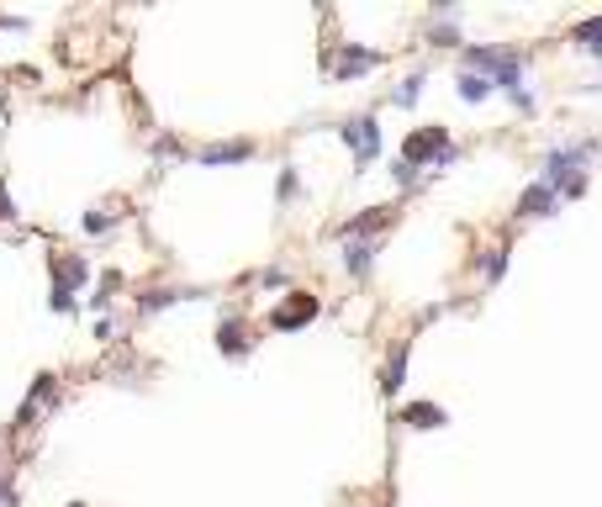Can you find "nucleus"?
Listing matches in <instances>:
<instances>
[{
  "label": "nucleus",
  "mask_w": 602,
  "mask_h": 507,
  "mask_svg": "<svg viewBox=\"0 0 602 507\" xmlns=\"http://www.w3.org/2000/svg\"><path fill=\"white\" fill-rule=\"evenodd\" d=\"M407 354H412V338H407V344H397V354L386 360V375H381V391H386V397H397V391L407 386Z\"/></svg>",
  "instance_id": "17"
},
{
  "label": "nucleus",
  "mask_w": 602,
  "mask_h": 507,
  "mask_svg": "<svg viewBox=\"0 0 602 507\" xmlns=\"http://www.w3.org/2000/svg\"><path fill=\"white\" fill-rule=\"evenodd\" d=\"M80 228L85 233H111V228H117V212H111V206H96V212L80 217Z\"/></svg>",
  "instance_id": "20"
},
{
  "label": "nucleus",
  "mask_w": 602,
  "mask_h": 507,
  "mask_svg": "<svg viewBox=\"0 0 602 507\" xmlns=\"http://www.w3.org/2000/svg\"><path fill=\"white\" fill-rule=\"evenodd\" d=\"M296 191H301V175L286 164V169H280V180H275V201H296Z\"/></svg>",
  "instance_id": "22"
},
{
  "label": "nucleus",
  "mask_w": 602,
  "mask_h": 507,
  "mask_svg": "<svg viewBox=\"0 0 602 507\" xmlns=\"http://www.w3.org/2000/svg\"><path fill=\"white\" fill-rule=\"evenodd\" d=\"M455 90H460V101H465V106H476V101H486V96H497L492 74H476V69H460Z\"/></svg>",
  "instance_id": "16"
},
{
  "label": "nucleus",
  "mask_w": 602,
  "mask_h": 507,
  "mask_svg": "<svg viewBox=\"0 0 602 507\" xmlns=\"http://www.w3.org/2000/svg\"><path fill=\"white\" fill-rule=\"evenodd\" d=\"M602 148V138H576V143H555L550 154H544V175H539V185H550L555 196H566V201H576V196H587V164H592V154Z\"/></svg>",
  "instance_id": "1"
},
{
  "label": "nucleus",
  "mask_w": 602,
  "mask_h": 507,
  "mask_svg": "<svg viewBox=\"0 0 602 507\" xmlns=\"http://www.w3.org/2000/svg\"><path fill=\"white\" fill-rule=\"evenodd\" d=\"M201 296L206 291H196V286H154V291L138 296V317H154V312L175 307V302H201Z\"/></svg>",
  "instance_id": "9"
},
{
  "label": "nucleus",
  "mask_w": 602,
  "mask_h": 507,
  "mask_svg": "<svg viewBox=\"0 0 602 507\" xmlns=\"http://www.w3.org/2000/svg\"><path fill=\"white\" fill-rule=\"evenodd\" d=\"M397 423H407V428H444L449 412H444L439 402H407V407L397 412Z\"/></svg>",
  "instance_id": "14"
},
{
  "label": "nucleus",
  "mask_w": 602,
  "mask_h": 507,
  "mask_svg": "<svg viewBox=\"0 0 602 507\" xmlns=\"http://www.w3.org/2000/svg\"><path fill=\"white\" fill-rule=\"evenodd\" d=\"M217 349L228 354V360H243V354H254V333H249V323H243L238 312L222 317V328H217Z\"/></svg>",
  "instance_id": "7"
},
{
  "label": "nucleus",
  "mask_w": 602,
  "mask_h": 507,
  "mask_svg": "<svg viewBox=\"0 0 602 507\" xmlns=\"http://www.w3.org/2000/svg\"><path fill=\"white\" fill-rule=\"evenodd\" d=\"M386 64V53H375V48H360V43H338L328 53V69H333V80H360V74L370 69H381Z\"/></svg>",
  "instance_id": "5"
},
{
  "label": "nucleus",
  "mask_w": 602,
  "mask_h": 507,
  "mask_svg": "<svg viewBox=\"0 0 602 507\" xmlns=\"http://www.w3.org/2000/svg\"><path fill=\"white\" fill-rule=\"evenodd\" d=\"M338 138L349 143L354 164H375V159H381V122H375V117H349V122H338Z\"/></svg>",
  "instance_id": "4"
},
{
  "label": "nucleus",
  "mask_w": 602,
  "mask_h": 507,
  "mask_svg": "<svg viewBox=\"0 0 602 507\" xmlns=\"http://www.w3.org/2000/svg\"><path fill=\"white\" fill-rule=\"evenodd\" d=\"M201 164H243V159H254V138H228V143H206Z\"/></svg>",
  "instance_id": "12"
},
{
  "label": "nucleus",
  "mask_w": 602,
  "mask_h": 507,
  "mask_svg": "<svg viewBox=\"0 0 602 507\" xmlns=\"http://www.w3.org/2000/svg\"><path fill=\"white\" fill-rule=\"evenodd\" d=\"M0 444H6V434H0Z\"/></svg>",
  "instance_id": "31"
},
{
  "label": "nucleus",
  "mask_w": 602,
  "mask_h": 507,
  "mask_svg": "<svg viewBox=\"0 0 602 507\" xmlns=\"http://www.w3.org/2000/svg\"><path fill=\"white\" fill-rule=\"evenodd\" d=\"M402 159L407 164H418V169H444V164H455V138H449V127H418L407 143H402Z\"/></svg>",
  "instance_id": "2"
},
{
  "label": "nucleus",
  "mask_w": 602,
  "mask_h": 507,
  "mask_svg": "<svg viewBox=\"0 0 602 507\" xmlns=\"http://www.w3.org/2000/svg\"><path fill=\"white\" fill-rule=\"evenodd\" d=\"M391 180H397V191H418V164L397 159V164H391Z\"/></svg>",
  "instance_id": "23"
},
{
  "label": "nucleus",
  "mask_w": 602,
  "mask_h": 507,
  "mask_svg": "<svg viewBox=\"0 0 602 507\" xmlns=\"http://www.w3.org/2000/svg\"><path fill=\"white\" fill-rule=\"evenodd\" d=\"M0 222H16V206H11V196H6V185H0Z\"/></svg>",
  "instance_id": "29"
},
{
  "label": "nucleus",
  "mask_w": 602,
  "mask_h": 507,
  "mask_svg": "<svg viewBox=\"0 0 602 507\" xmlns=\"http://www.w3.org/2000/svg\"><path fill=\"white\" fill-rule=\"evenodd\" d=\"M423 85H428V74H423V69H418V74H407V80L391 90V106H402V111H407V106H418V101H423Z\"/></svg>",
  "instance_id": "19"
},
{
  "label": "nucleus",
  "mask_w": 602,
  "mask_h": 507,
  "mask_svg": "<svg viewBox=\"0 0 602 507\" xmlns=\"http://www.w3.org/2000/svg\"><path fill=\"white\" fill-rule=\"evenodd\" d=\"M492 85L523 111V117H534V111H539V106H534V90L523 85V53H518V48H502V59H497V69H492Z\"/></svg>",
  "instance_id": "3"
},
{
  "label": "nucleus",
  "mask_w": 602,
  "mask_h": 507,
  "mask_svg": "<svg viewBox=\"0 0 602 507\" xmlns=\"http://www.w3.org/2000/svg\"><path fill=\"white\" fill-rule=\"evenodd\" d=\"M428 37H434V43H444V48H460V32H455V27H434Z\"/></svg>",
  "instance_id": "26"
},
{
  "label": "nucleus",
  "mask_w": 602,
  "mask_h": 507,
  "mask_svg": "<svg viewBox=\"0 0 602 507\" xmlns=\"http://www.w3.org/2000/svg\"><path fill=\"white\" fill-rule=\"evenodd\" d=\"M481 275H486V286H497V280L507 275V249H486V265H481Z\"/></svg>",
  "instance_id": "21"
},
{
  "label": "nucleus",
  "mask_w": 602,
  "mask_h": 507,
  "mask_svg": "<svg viewBox=\"0 0 602 507\" xmlns=\"http://www.w3.org/2000/svg\"><path fill=\"white\" fill-rule=\"evenodd\" d=\"M555 206H560V196L550 191V185H539V180H534L529 191L518 196V222H523V217H529V222H539V217H555Z\"/></svg>",
  "instance_id": "11"
},
{
  "label": "nucleus",
  "mask_w": 602,
  "mask_h": 507,
  "mask_svg": "<svg viewBox=\"0 0 602 507\" xmlns=\"http://www.w3.org/2000/svg\"><path fill=\"white\" fill-rule=\"evenodd\" d=\"M312 317H317V296H301V291H291V302H280V307L270 312V328L291 333V328H307Z\"/></svg>",
  "instance_id": "6"
},
{
  "label": "nucleus",
  "mask_w": 602,
  "mask_h": 507,
  "mask_svg": "<svg viewBox=\"0 0 602 507\" xmlns=\"http://www.w3.org/2000/svg\"><path fill=\"white\" fill-rule=\"evenodd\" d=\"M0 507H16V486H11L6 471H0Z\"/></svg>",
  "instance_id": "27"
},
{
  "label": "nucleus",
  "mask_w": 602,
  "mask_h": 507,
  "mask_svg": "<svg viewBox=\"0 0 602 507\" xmlns=\"http://www.w3.org/2000/svg\"><path fill=\"white\" fill-rule=\"evenodd\" d=\"M254 280H259V286H265V291H286V280H291V275L280 270V265H270V270H259Z\"/></svg>",
  "instance_id": "24"
},
{
  "label": "nucleus",
  "mask_w": 602,
  "mask_h": 507,
  "mask_svg": "<svg viewBox=\"0 0 602 507\" xmlns=\"http://www.w3.org/2000/svg\"><path fill=\"white\" fill-rule=\"evenodd\" d=\"M344 270H349L354 280H365V275L375 270V243H365V238H344Z\"/></svg>",
  "instance_id": "15"
},
{
  "label": "nucleus",
  "mask_w": 602,
  "mask_h": 507,
  "mask_svg": "<svg viewBox=\"0 0 602 507\" xmlns=\"http://www.w3.org/2000/svg\"><path fill=\"white\" fill-rule=\"evenodd\" d=\"M571 43L587 53V59H602V16H587V22L571 27Z\"/></svg>",
  "instance_id": "18"
},
{
  "label": "nucleus",
  "mask_w": 602,
  "mask_h": 507,
  "mask_svg": "<svg viewBox=\"0 0 602 507\" xmlns=\"http://www.w3.org/2000/svg\"><path fill=\"white\" fill-rule=\"evenodd\" d=\"M391 217H397L391 206H370V212H360V217H349V222H344V238H365V243H370V238L381 233Z\"/></svg>",
  "instance_id": "13"
},
{
  "label": "nucleus",
  "mask_w": 602,
  "mask_h": 507,
  "mask_svg": "<svg viewBox=\"0 0 602 507\" xmlns=\"http://www.w3.org/2000/svg\"><path fill=\"white\" fill-rule=\"evenodd\" d=\"M48 307H53V312H74V291H64V286H53V296H48Z\"/></svg>",
  "instance_id": "25"
},
{
  "label": "nucleus",
  "mask_w": 602,
  "mask_h": 507,
  "mask_svg": "<svg viewBox=\"0 0 602 507\" xmlns=\"http://www.w3.org/2000/svg\"><path fill=\"white\" fill-rule=\"evenodd\" d=\"M53 402H59V375H37L32 391H27V402H22V412H16V428H32V418L43 407H53Z\"/></svg>",
  "instance_id": "8"
},
{
  "label": "nucleus",
  "mask_w": 602,
  "mask_h": 507,
  "mask_svg": "<svg viewBox=\"0 0 602 507\" xmlns=\"http://www.w3.org/2000/svg\"><path fill=\"white\" fill-rule=\"evenodd\" d=\"M69 507H85V502H69Z\"/></svg>",
  "instance_id": "30"
},
{
  "label": "nucleus",
  "mask_w": 602,
  "mask_h": 507,
  "mask_svg": "<svg viewBox=\"0 0 602 507\" xmlns=\"http://www.w3.org/2000/svg\"><path fill=\"white\" fill-rule=\"evenodd\" d=\"M53 286L85 291L90 286V259L85 254H59V259H53Z\"/></svg>",
  "instance_id": "10"
},
{
  "label": "nucleus",
  "mask_w": 602,
  "mask_h": 507,
  "mask_svg": "<svg viewBox=\"0 0 602 507\" xmlns=\"http://www.w3.org/2000/svg\"><path fill=\"white\" fill-rule=\"evenodd\" d=\"M154 154L169 159V154H180V138H154Z\"/></svg>",
  "instance_id": "28"
}]
</instances>
